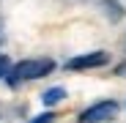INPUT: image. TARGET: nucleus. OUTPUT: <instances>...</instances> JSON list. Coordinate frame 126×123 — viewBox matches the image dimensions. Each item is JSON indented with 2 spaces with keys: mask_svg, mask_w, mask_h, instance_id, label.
Returning <instances> with one entry per match:
<instances>
[{
  "mask_svg": "<svg viewBox=\"0 0 126 123\" xmlns=\"http://www.w3.org/2000/svg\"><path fill=\"white\" fill-rule=\"evenodd\" d=\"M63 98H66V90H63V88H49V90H47L44 96H41V101H44L47 107L58 104V101H63Z\"/></svg>",
  "mask_w": 126,
  "mask_h": 123,
  "instance_id": "obj_4",
  "label": "nucleus"
},
{
  "mask_svg": "<svg viewBox=\"0 0 126 123\" xmlns=\"http://www.w3.org/2000/svg\"><path fill=\"white\" fill-rule=\"evenodd\" d=\"M101 6L107 8V14H110L112 19H121V14H123V11H121V6L115 3V0H101Z\"/></svg>",
  "mask_w": 126,
  "mask_h": 123,
  "instance_id": "obj_5",
  "label": "nucleus"
},
{
  "mask_svg": "<svg viewBox=\"0 0 126 123\" xmlns=\"http://www.w3.org/2000/svg\"><path fill=\"white\" fill-rule=\"evenodd\" d=\"M110 60V55L107 52H88V55H79V57H71L69 63H66V68L69 71H82V68H99V66H104Z\"/></svg>",
  "mask_w": 126,
  "mask_h": 123,
  "instance_id": "obj_3",
  "label": "nucleus"
},
{
  "mask_svg": "<svg viewBox=\"0 0 126 123\" xmlns=\"http://www.w3.org/2000/svg\"><path fill=\"white\" fill-rule=\"evenodd\" d=\"M118 101H99V104H93V107H88L85 112L79 115V123H104V120H112L115 115H118Z\"/></svg>",
  "mask_w": 126,
  "mask_h": 123,
  "instance_id": "obj_2",
  "label": "nucleus"
},
{
  "mask_svg": "<svg viewBox=\"0 0 126 123\" xmlns=\"http://www.w3.org/2000/svg\"><path fill=\"white\" fill-rule=\"evenodd\" d=\"M55 68V63L49 57H38V60H22V63H16L6 79H8V85H19L22 79H38V77H47L49 71Z\"/></svg>",
  "mask_w": 126,
  "mask_h": 123,
  "instance_id": "obj_1",
  "label": "nucleus"
},
{
  "mask_svg": "<svg viewBox=\"0 0 126 123\" xmlns=\"http://www.w3.org/2000/svg\"><path fill=\"white\" fill-rule=\"evenodd\" d=\"M52 120H55V115H52V112H41V115H36L30 123H52Z\"/></svg>",
  "mask_w": 126,
  "mask_h": 123,
  "instance_id": "obj_7",
  "label": "nucleus"
},
{
  "mask_svg": "<svg viewBox=\"0 0 126 123\" xmlns=\"http://www.w3.org/2000/svg\"><path fill=\"white\" fill-rule=\"evenodd\" d=\"M8 71H11V60H8V55H0V79H3Z\"/></svg>",
  "mask_w": 126,
  "mask_h": 123,
  "instance_id": "obj_6",
  "label": "nucleus"
}]
</instances>
